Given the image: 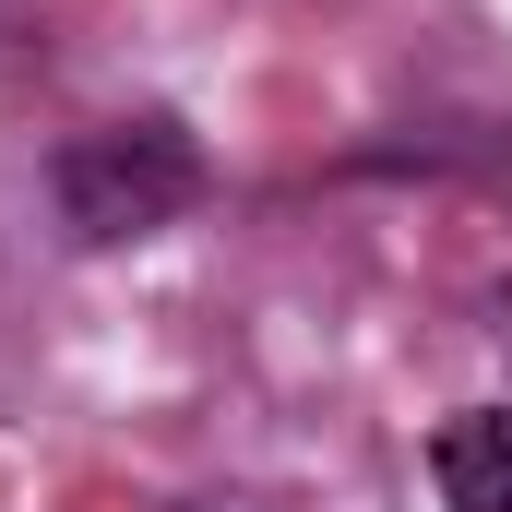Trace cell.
I'll return each mask as SVG.
<instances>
[{
	"instance_id": "1",
	"label": "cell",
	"mask_w": 512,
	"mask_h": 512,
	"mask_svg": "<svg viewBox=\"0 0 512 512\" xmlns=\"http://www.w3.org/2000/svg\"><path fill=\"white\" fill-rule=\"evenodd\" d=\"M60 203H72V227L84 239H120V227H155L167 203H191V143L179 131H96V143H72L60 155Z\"/></svg>"
},
{
	"instance_id": "2",
	"label": "cell",
	"mask_w": 512,
	"mask_h": 512,
	"mask_svg": "<svg viewBox=\"0 0 512 512\" xmlns=\"http://www.w3.org/2000/svg\"><path fill=\"white\" fill-rule=\"evenodd\" d=\"M429 465H441L453 512H512V417H453L429 441Z\"/></svg>"
}]
</instances>
